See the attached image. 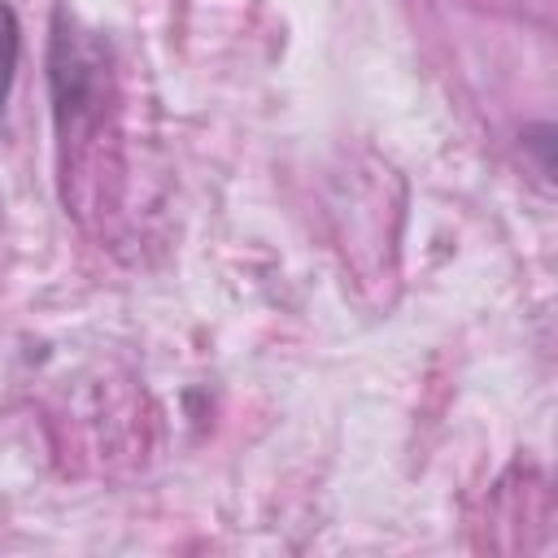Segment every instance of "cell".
Returning a JSON list of instances; mask_svg holds the SVG:
<instances>
[{
	"label": "cell",
	"instance_id": "6da1fadb",
	"mask_svg": "<svg viewBox=\"0 0 558 558\" xmlns=\"http://www.w3.org/2000/svg\"><path fill=\"white\" fill-rule=\"evenodd\" d=\"M17 13L9 0H0V109L9 100V87H13V70H17V52H22V39H17Z\"/></svg>",
	"mask_w": 558,
	"mask_h": 558
}]
</instances>
